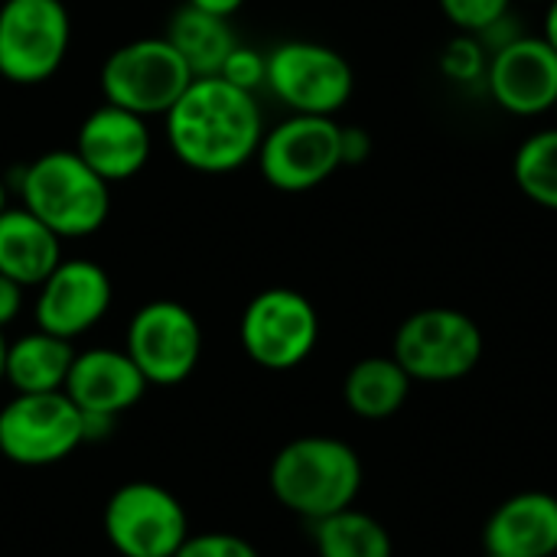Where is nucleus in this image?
Masks as SVG:
<instances>
[{"instance_id":"nucleus-1","label":"nucleus","mask_w":557,"mask_h":557,"mask_svg":"<svg viewBox=\"0 0 557 557\" xmlns=\"http://www.w3.org/2000/svg\"><path fill=\"white\" fill-rule=\"evenodd\" d=\"M163 117L173 157L199 173H232L245 166L258 157L264 137L255 95L222 75L193 78Z\"/></svg>"},{"instance_id":"nucleus-2","label":"nucleus","mask_w":557,"mask_h":557,"mask_svg":"<svg viewBox=\"0 0 557 557\" xmlns=\"http://www.w3.org/2000/svg\"><path fill=\"white\" fill-rule=\"evenodd\" d=\"M359 486L362 463L356 450L336 437L290 441L271 463V493L284 509L310 522L349 509Z\"/></svg>"},{"instance_id":"nucleus-3","label":"nucleus","mask_w":557,"mask_h":557,"mask_svg":"<svg viewBox=\"0 0 557 557\" xmlns=\"http://www.w3.org/2000/svg\"><path fill=\"white\" fill-rule=\"evenodd\" d=\"M20 196L23 206L59 238H88L111 212L108 183L75 150H49L36 157L23 170Z\"/></svg>"},{"instance_id":"nucleus-4","label":"nucleus","mask_w":557,"mask_h":557,"mask_svg":"<svg viewBox=\"0 0 557 557\" xmlns=\"http://www.w3.org/2000/svg\"><path fill=\"white\" fill-rule=\"evenodd\" d=\"M193 72L166 36H144L117 46L101 65V91L108 104L140 117L166 114L189 88Z\"/></svg>"},{"instance_id":"nucleus-5","label":"nucleus","mask_w":557,"mask_h":557,"mask_svg":"<svg viewBox=\"0 0 557 557\" xmlns=\"http://www.w3.org/2000/svg\"><path fill=\"white\" fill-rule=\"evenodd\" d=\"M392 356L411 382H457L480 366L483 330L450 307L418 310L398 326Z\"/></svg>"},{"instance_id":"nucleus-6","label":"nucleus","mask_w":557,"mask_h":557,"mask_svg":"<svg viewBox=\"0 0 557 557\" xmlns=\"http://www.w3.org/2000/svg\"><path fill=\"white\" fill-rule=\"evenodd\" d=\"M72 20L62 0H3L0 75L13 85H42L65 62Z\"/></svg>"},{"instance_id":"nucleus-7","label":"nucleus","mask_w":557,"mask_h":557,"mask_svg":"<svg viewBox=\"0 0 557 557\" xmlns=\"http://www.w3.org/2000/svg\"><path fill=\"white\" fill-rule=\"evenodd\" d=\"M264 85L294 111V114H320L333 117L356 88L352 65L343 52L323 42H281L268 52V78Z\"/></svg>"},{"instance_id":"nucleus-8","label":"nucleus","mask_w":557,"mask_h":557,"mask_svg":"<svg viewBox=\"0 0 557 557\" xmlns=\"http://www.w3.org/2000/svg\"><path fill=\"white\" fill-rule=\"evenodd\" d=\"M104 535L121 557H173L189 539V522L170 490L137 480L111 493Z\"/></svg>"},{"instance_id":"nucleus-9","label":"nucleus","mask_w":557,"mask_h":557,"mask_svg":"<svg viewBox=\"0 0 557 557\" xmlns=\"http://www.w3.org/2000/svg\"><path fill=\"white\" fill-rule=\"evenodd\" d=\"M261 176L281 193H310L339 166V124L320 114H290L261 137Z\"/></svg>"},{"instance_id":"nucleus-10","label":"nucleus","mask_w":557,"mask_h":557,"mask_svg":"<svg viewBox=\"0 0 557 557\" xmlns=\"http://www.w3.org/2000/svg\"><path fill=\"white\" fill-rule=\"evenodd\" d=\"M320 336L313 304L290 287L261 290L242 313V346L251 362L271 372L300 366Z\"/></svg>"},{"instance_id":"nucleus-11","label":"nucleus","mask_w":557,"mask_h":557,"mask_svg":"<svg viewBox=\"0 0 557 557\" xmlns=\"http://www.w3.org/2000/svg\"><path fill=\"white\" fill-rule=\"evenodd\" d=\"M82 441V411L65 392L16 395L0 411V454L20 467L65 460Z\"/></svg>"},{"instance_id":"nucleus-12","label":"nucleus","mask_w":557,"mask_h":557,"mask_svg":"<svg viewBox=\"0 0 557 557\" xmlns=\"http://www.w3.org/2000/svg\"><path fill=\"white\" fill-rule=\"evenodd\" d=\"M124 352L134 359L147 385H180L199 366V320L176 300H150L131 320Z\"/></svg>"},{"instance_id":"nucleus-13","label":"nucleus","mask_w":557,"mask_h":557,"mask_svg":"<svg viewBox=\"0 0 557 557\" xmlns=\"http://www.w3.org/2000/svg\"><path fill=\"white\" fill-rule=\"evenodd\" d=\"M483 78L493 101L509 114L535 117L557 104V52L545 36L503 42L486 62Z\"/></svg>"},{"instance_id":"nucleus-14","label":"nucleus","mask_w":557,"mask_h":557,"mask_svg":"<svg viewBox=\"0 0 557 557\" xmlns=\"http://www.w3.org/2000/svg\"><path fill=\"white\" fill-rule=\"evenodd\" d=\"M111 307V277L101 264L88 258L59 261V268L39 284L36 297V326L75 339L88 333Z\"/></svg>"},{"instance_id":"nucleus-15","label":"nucleus","mask_w":557,"mask_h":557,"mask_svg":"<svg viewBox=\"0 0 557 557\" xmlns=\"http://www.w3.org/2000/svg\"><path fill=\"white\" fill-rule=\"evenodd\" d=\"M150 147L153 140L147 131V117L124 111L117 104H108V101L82 121L78 140H75V153L108 186L137 176L150 160Z\"/></svg>"},{"instance_id":"nucleus-16","label":"nucleus","mask_w":557,"mask_h":557,"mask_svg":"<svg viewBox=\"0 0 557 557\" xmlns=\"http://www.w3.org/2000/svg\"><path fill=\"white\" fill-rule=\"evenodd\" d=\"M62 392L78 411L121 418L144 398L147 379L124 349H85L75 352Z\"/></svg>"},{"instance_id":"nucleus-17","label":"nucleus","mask_w":557,"mask_h":557,"mask_svg":"<svg viewBox=\"0 0 557 557\" xmlns=\"http://www.w3.org/2000/svg\"><path fill=\"white\" fill-rule=\"evenodd\" d=\"M486 552L506 557H552L557 552V499L548 493H519L486 522Z\"/></svg>"},{"instance_id":"nucleus-18","label":"nucleus","mask_w":557,"mask_h":557,"mask_svg":"<svg viewBox=\"0 0 557 557\" xmlns=\"http://www.w3.org/2000/svg\"><path fill=\"white\" fill-rule=\"evenodd\" d=\"M62 261V238L26 206L0 212V274L39 287Z\"/></svg>"},{"instance_id":"nucleus-19","label":"nucleus","mask_w":557,"mask_h":557,"mask_svg":"<svg viewBox=\"0 0 557 557\" xmlns=\"http://www.w3.org/2000/svg\"><path fill=\"white\" fill-rule=\"evenodd\" d=\"M72 359H75V349L69 339L36 330V333L20 336L16 343H7L3 379L16 388V395L62 392Z\"/></svg>"},{"instance_id":"nucleus-20","label":"nucleus","mask_w":557,"mask_h":557,"mask_svg":"<svg viewBox=\"0 0 557 557\" xmlns=\"http://www.w3.org/2000/svg\"><path fill=\"white\" fill-rule=\"evenodd\" d=\"M166 39L183 55V62L193 72V78H212V75H219L222 65H225V59L238 46V36H235V29L228 26L225 16L196 10L189 3L180 7L170 16Z\"/></svg>"},{"instance_id":"nucleus-21","label":"nucleus","mask_w":557,"mask_h":557,"mask_svg":"<svg viewBox=\"0 0 557 557\" xmlns=\"http://www.w3.org/2000/svg\"><path fill=\"white\" fill-rule=\"evenodd\" d=\"M408 392H411V375L398 366L395 356H372L356 362L343 385L349 411L369 421H382L401 411Z\"/></svg>"},{"instance_id":"nucleus-22","label":"nucleus","mask_w":557,"mask_h":557,"mask_svg":"<svg viewBox=\"0 0 557 557\" xmlns=\"http://www.w3.org/2000/svg\"><path fill=\"white\" fill-rule=\"evenodd\" d=\"M313 545L320 557H392L385 525L352 506L313 522Z\"/></svg>"},{"instance_id":"nucleus-23","label":"nucleus","mask_w":557,"mask_h":557,"mask_svg":"<svg viewBox=\"0 0 557 557\" xmlns=\"http://www.w3.org/2000/svg\"><path fill=\"white\" fill-rule=\"evenodd\" d=\"M519 189L542 209L557 212V127L532 134L519 150L512 163Z\"/></svg>"},{"instance_id":"nucleus-24","label":"nucleus","mask_w":557,"mask_h":557,"mask_svg":"<svg viewBox=\"0 0 557 557\" xmlns=\"http://www.w3.org/2000/svg\"><path fill=\"white\" fill-rule=\"evenodd\" d=\"M509 3L512 0H441V10L460 33L480 36L506 20Z\"/></svg>"},{"instance_id":"nucleus-25","label":"nucleus","mask_w":557,"mask_h":557,"mask_svg":"<svg viewBox=\"0 0 557 557\" xmlns=\"http://www.w3.org/2000/svg\"><path fill=\"white\" fill-rule=\"evenodd\" d=\"M441 69L447 78L454 82H476L486 75V55H483V46L473 33H460L454 36L444 52H441Z\"/></svg>"},{"instance_id":"nucleus-26","label":"nucleus","mask_w":557,"mask_h":557,"mask_svg":"<svg viewBox=\"0 0 557 557\" xmlns=\"http://www.w3.org/2000/svg\"><path fill=\"white\" fill-rule=\"evenodd\" d=\"M219 75H222L225 82H232L235 88H245V91L255 95V88L264 85V78H268V55H261L258 49L238 42V46L232 49V55L225 59V65H222Z\"/></svg>"},{"instance_id":"nucleus-27","label":"nucleus","mask_w":557,"mask_h":557,"mask_svg":"<svg viewBox=\"0 0 557 557\" xmlns=\"http://www.w3.org/2000/svg\"><path fill=\"white\" fill-rule=\"evenodd\" d=\"M173 557H261L255 552L251 542H245L242 535H228V532H206V535H189L180 552Z\"/></svg>"},{"instance_id":"nucleus-28","label":"nucleus","mask_w":557,"mask_h":557,"mask_svg":"<svg viewBox=\"0 0 557 557\" xmlns=\"http://www.w3.org/2000/svg\"><path fill=\"white\" fill-rule=\"evenodd\" d=\"M339 153H343V166L346 163H366L372 153V137L362 127H339Z\"/></svg>"},{"instance_id":"nucleus-29","label":"nucleus","mask_w":557,"mask_h":557,"mask_svg":"<svg viewBox=\"0 0 557 557\" xmlns=\"http://www.w3.org/2000/svg\"><path fill=\"white\" fill-rule=\"evenodd\" d=\"M23 290H26L23 284L10 281L7 274H0V330L20 317V310H23Z\"/></svg>"},{"instance_id":"nucleus-30","label":"nucleus","mask_w":557,"mask_h":557,"mask_svg":"<svg viewBox=\"0 0 557 557\" xmlns=\"http://www.w3.org/2000/svg\"><path fill=\"white\" fill-rule=\"evenodd\" d=\"M189 7H196V10H206V13H215V16H232V13H238L242 10V3L245 0H186Z\"/></svg>"},{"instance_id":"nucleus-31","label":"nucleus","mask_w":557,"mask_h":557,"mask_svg":"<svg viewBox=\"0 0 557 557\" xmlns=\"http://www.w3.org/2000/svg\"><path fill=\"white\" fill-rule=\"evenodd\" d=\"M545 39L557 52V0H548V13H545Z\"/></svg>"},{"instance_id":"nucleus-32","label":"nucleus","mask_w":557,"mask_h":557,"mask_svg":"<svg viewBox=\"0 0 557 557\" xmlns=\"http://www.w3.org/2000/svg\"><path fill=\"white\" fill-rule=\"evenodd\" d=\"M3 366H7V339H3V330H0V379H3Z\"/></svg>"},{"instance_id":"nucleus-33","label":"nucleus","mask_w":557,"mask_h":557,"mask_svg":"<svg viewBox=\"0 0 557 557\" xmlns=\"http://www.w3.org/2000/svg\"><path fill=\"white\" fill-rule=\"evenodd\" d=\"M7 209V186H3V180H0V212Z\"/></svg>"},{"instance_id":"nucleus-34","label":"nucleus","mask_w":557,"mask_h":557,"mask_svg":"<svg viewBox=\"0 0 557 557\" xmlns=\"http://www.w3.org/2000/svg\"><path fill=\"white\" fill-rule=\"evenodd\" d=\"M483 557H506V555H493V552H486V555Z\"/></svg>"},{"instance_id":"nucleus-35","label":"nucleus","mask_w":557,"mask_h":557,"mask_svg":"<svg viewBox=\"0 0 557 557\" xmlns=\"http://www.w3.org/2000/svg\"><path fill=\"white\" fill-rule=\"evenodd\" d=\"M555 108H557V104H555Z\"/></svg>"}]
</instances>
